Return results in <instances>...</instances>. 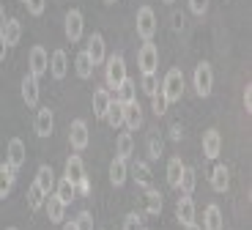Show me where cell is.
Here are the masks:
<instances>
[{"label":"cell","mask_w":252,"mask_h":230,"mask_svg":"<svg viewBox=\"0 0 252 230\" xmlns=\"http://www.w3.org/2000/svg\"><path fill=\"white\" fill-rule=\"evenodd\" d=\"M104 80H107L110 91H115V88L126 80V61H124V55H121V52L104 58Z\"/></svg>","instance_id":"cell-1"},{"label":"cell","mask_w":252,"mask_h":230,"mask_svg":"<svg viewBox=\"0 0 252 230\" xmlns=\"http://www.w3.org/2000/svg\"><path fill=\"white\" fill-rule=\"evenodd\" d=\"M159 91L164 94V99L170 101V104L181 99V94H184V71L181 68H170V71L164 74V82H162Z\"/></svg>","instance_id":"cell-2"},{"label":"cell","mask_w":252,"mask_h":230,"mask_svg":"<svg viewBox=\"0 0 252 230\" xmlns=\"http://www.w3.org/2000/svg\"><path fill=\"white\" fill-rule=\"evenodd\" d=\"M137 36L143 41H154V36H157V14L151 6L137 8Z\"/></svg>","instance_id":"cell-3"},{"label":"cell","mask_w":252,"mask_h":230,"mask_svg":"<svg viewBox=\"0 0 252 230\" xmlns=\"http://www.w3.org/2000/svg\"><path fill=\"white\" fill-rule=\"evenodd\" d=\"M211 88H214V68H211V63L203 61L195 66V91L197 96H211Z\"/></svg>","instance_id":"cell-4"},{"label":"cell","mask_w":252,"mask_h":230,"mask_svg":"<svg viewBox=\"0 0 252 230\" xmlns=\"http://www.w3.org/2000/svg\"><path fill=\"white\" fill-rule=\"evenodd\" d=\"M137 66L143 68V74H151L159 68V47L154 41H143V47L137 52Z\"/></svg>","instance_id":"cell-5"},{"label":"cell","mask_w":252,"mask_h":230,"mask_svg":"<svg viewBox=\"0 0 252 230\" xmlns=\"http://www.w3.org/2000/svg\"><path fill=\"white\" fill-rule=\"evenodd\" d=\"M28 74H33V77H44L47 71H50V55H47V50L44 47H33L31 50V55H28Z\"/></svg>","instance_id":"cell-6"},{"label":"cell","mask_w":252,"mask_h":230,"mask_svg":"<svg viewBox=\"0 0 252 230\" xmlns=\"http://www.w3.org/2000/svg\"><path fill=\"white\" fill-rule=\"evenodd\" d=\"M88 143H91L88 124H85V121H71V126H69V145L74 151H85Z\"/></svg>","instance_id":"cell-7"},{"label":"cell","mask_w":252,"mask_h":230,"mask_svg":"<svg viewBox=\"0 0 252 230\" xmlns=\"http://www.w3.org/2000/svg\"><path fill=\"white\" fill-rule=\"evenodd\" d=\"M25 156H28L25 143H22L19 137H11V140H8V148H6V164L17 173V170L25 164Z\"/></svg>","instance_id":"cell-8"},{"label":"cell","mask_w":252,"mask_h":230,"mask_svg":"<svg viewBox=\"0 0 252 230\" xmlns=\"http://www.w3.org/2000/svg\"><path fill=\"white\" fill-rule=\"evenodd\" d=\"M33 129H36L38 137H50L52 129H55V112H52L50 107H38L36 121H33Z\"/></svg>","instance_id":"cell-9"},{"label":"cell","mask_w":252,"mask_h":230,"mask_svg":"<svg viewBox=\"0 0 252 230\" xmlns=\"http://www.w3.org/2000/svg\"><path fill=\"white\" fill-rule=\"evenodd\" d=\"M222 154V134H220V129H206L203 131V156L206 159H217V156Z\"/></svg>","instance_id":"cell-10"},{"label":"cell","mask_w":252,"mask_h":230,"mask_svg":"<svg viewBox=\"0 0 252 230\" xmlns=\"http://www.w3.org/2000/svg\"><path fill=\"white\" fill-rule=\"evenodd\" d=\"M85 52H88V58L94 61V66L104 63V58H107V44H104V36H101V33H91Z\"/></svg>","instance_id":"cell-11"},{"label":"cell","mask_w":252,"mask_h":230,"mask_svg":"<svg viewBox=\"0 0 252 230\" xmlns=\"http://www.w3.org/2000/svg\"><path fill=\"white\" fill-rule=\"evenodd\" d=\"M82 28H85V19H82V11L71 8V11L66 14V38H69L71 44H77V41L82 38Z\"/></svg>","instance_id":"cell-12"},{"label":"cell","mask_w":252,"mask_h":230,"mask_svg":"<svg viewBox=\"0 0 252 230\" xmlns=\"http://www.w3.org/2000/svg\"><path fill=\"white\" fill-rule=\"evenodd\" d=\"M124 126H126V131L143 129V107L137 104V99L124 104Z\"/></svg>","instance_id":"cell-13"},{"label":"cell","mask_w":252,"mask_h":230,"mask_svg":"<svg viewBox=\"0 0 252 230\" xmlns=\"http://www.w3.org/2000/svg\"><path fill=\"white\" fill-rule=\"evenodd\" d=\"M50 74L55 77V80H63V77L69 74V55L63 50H55L50 55Z\"/></svg>","instance_id":"cell-14"},{"label":"cell","mask_w":252,"mask_h":230,"mask_svg":"<svg viewBox=\"0 0 252 230\" xmlns=\"http://www.w3.org/2000/svg\"><path fill=\"white\" fill-rule=\"evenodd\" d=\"M22 99H25L28 107H38V77L25 74L22 77Z\"/></svg>","instance_id":"cell-15"},{"label":"cell","mask_w":252,"mask_h":230,"mask_svg":"<svg viewBox=\"0 0 252 230\" xmlns=\"http://www.w3.org/2000/svg\"><path fill=\"white\" fill-rule=\"evenodd\" d=\"M200 230H225V217H222L220 205H208L206 214H203V228Z\"/></svg>","instance_id":"cell-16"},{"label":"cell","mask_w":252,"mask_h":230,"mask_svg":"<svg viewBox=\"0 0 252 230\" xmlns=\"http://www.w3.org/2000/svg\"><path fill=\"white\" fill-rule=\"evenodd\" d=\"M176 217L181 225L195 222V203H192V195H181V200L176 203Z\"/></svg>","instance_id":"cell-17"},{"label":"cell","mask_w":252,"mask_h":230,"mask_svg":"<svg viewBox=\"0 0 252 230\" xmlns=\"http://www.w3.org/2000/svg\"><path fill=\"white\" fill-rule=\"evenodd\" d=\"M0 33H3V38H6V47H17L19 38H22V22L19 19H6V25L0 28Z\"/></svg>","instance_id":"cell-18"},{"label":"cell","mask_w":252,"mask_h":230,"mask_svg":"<svg viewBox=\"0 0 252 230\" xmlns=\"http://www.w3.org/2000/svg\"><path fill=\"white\" fill-rule=\"evenodd\" d=\"M110 101H113V96H110L107 88H96V91H94V115H96L99 121H104Z\"/></svg>","instance_id":"cell-19"},{"label":"cell","mask_w":252,"mask_h":230,"mask_svg":"<svg viewBox=\"0 0 252 230\" xmlns=\"http://www.w3.org/2000/svg\"><path fill=\"white\" fill-rule=\"evenodd\" d=\"M44 208H47V217H50V222H63V217H66V205L61 203V197L58 195H47L44 200Z\"/></svg>","instance_id":"cell-20"},{"label":"cell","mask_w":252,"mask_h":230,"mask_svg":"<svg viewBox=\"0 0 252 230\" xmlns=\"http://www.w3.org/2000/svg\"><path fill=\"white\" fill-rule=\"evenodd\" d=\"M63 178H69L71 184H77V181L85 178V164H82L80 156H69V159H66V170H63Z\"/></svg>","instance_id":"cell-21"},{"label":"cell","mask_w":252,"mask_h":230,"mask_svg":"<svg viewBox=\"0 0 252 230\" xmlns=\"http://www.w3.org/2000/svg\"><path fill=\"white\" fill-rule=\"evenodd\" d=\"M36 184L41 187V192L44 195H52V189H55V173H52V167L50 164H41V167L36 170Z\"/></svg>","instance_id":"cell-22"},{"label":"cell","mask_w":252,"mask_h":230,"mask_svg":"<svg viewBox=\"0 0 252 230\" xmlns=\"http://www.w3.org/2000/svg\"><path fill=\"white\" fill-rule=\"evenodd\" d=\"M113 99H118L121 104H129V101H134V99H137V82L126 77V80L121 82L118 88H115V96H113Z\"/></svg>","instance_id":"cell-23"},{"label":"cell","mask_w":252,"mask_h":230,"mask_svg":"<svg viewBox=\"0 0 252 230\" xmlns=\"http://www.w3.org/2000/svg\"><path fill=\"white\" fill-rule=\"evenodd\" d=\"M126 175H129V170H126V159H118V156H115L113 162H110V184H113V187H124Z\"/></svg>","instance_id":"cell-24"},{"label":"cell","mask_w":252,"mask_h":230,"mask_svg":"<svg viewBox=\"0 0 252 230\" xmlns=\"http://www.w3.org/2000/svg\"><path fill=\"white\" fill-rule=\"evenodd\" d=\"M132 151H134L132 131H121L118 140H115V156H118V159H129V156H132Z\"/></svg>","instance_id":"cell-25"},{"label":"cell","mask_w":252,"mask_h":230,"mask_svg":"<svg viewBox=\"0 0 252 230\" xmlns=\"http://www.w3.org/2000/svg\"><path fill=\"white\" fill-rule=\"evenodd\" d=\"M162 205H164V197L159 189H154V187L145 189V211L151 217H157V214H162Z\"/></svg>","instance_id":"cell-26"},{"label":"cell","mask_w":252,"mask_h":230,"mask_svg":"<svg viewBox=\"0 0 252 230\" xmlns=\"http://www.w3.org/2000/svg\"><path fill=\"white\" fill-rule=\"evenodd\" d=\"M211 187H214V192H227V187H230V170L225 164H217L214 167V173H211Z\"/></svg>","instance_id":"cell-27"},{"label":"cell","mask_w":252,"mask_h":230,"mask_svg":"<svg viewBox=\"0 0 252 230\" xmlns=\"http://www.w3.org/2000/svg\"><path fill=\"white\" fill-rule=\"evenodd\" d=\"M74 71H77L80 80H91V77H94V61L88 58V52H85V50L74 58Z\"/></svg>","instance_id":"cell-28"},{"label":"cell","mask_w":252,"mask_h":230,"mask_svg":"<svg viewBox=\"0 0 252 230\" xmlns=\"http://www.w3.org/2000/svg\"><path fill=\"white\" fill-rule=\"evenodd\" d=\"M187 164L181 162V156H170V162H167V184L173 189H178V181H181V173Z\"/></svg>","instance_id":"cell-29"},{"label":"cell","mask_w":252,"mask_h":230,"mask_svg":"<svg viewBox=\"0 0 252 230\" xmlns=\"http://www.w3.org/2000/svg\"><path fill=\"white\" fill-rule=\"evenodd\" d=\"M55 195L61 197V203H63V205H69L71 200H74V195H77V187L71 184L69 178H61V181L55 184Z\"/></svg>","instance_id":"cell-30"},{"label":"cell","mask_w":252,"mask_h":230,"mask_svg":"<svg viewBox=\"0 0 252 230\" xmlns=\"http://www.w3.org/2000/svg\"><path fill=\"white\" fill-rule=\"evenodd\" d=\"M104 121H107L113 129H118V126H124V104H121L118 99H113L110 101V107H107V115H104Z\"/></svg>","instance_id":"cell-31"},{"label":"cell","mask_w":252,"mask_h":230,"mask_svg":"<svg viewBox=\"0 0 252 230\" xmlns=\"http://www.w3.org/2000/svg\"><path fill=\"white\" fill-rule=\"evenodd\" d=\"M14 175H17V173H14L6 162L0 164V197H6V195L14 189Z\"/></svg>","instance_id":"cell-32"},{"label":"cell","mask_w":252,"mask_h":230,"mask_svg":"<svg viewBox=\"0 0 252 230\" xmlns=\"http://www.w3.org/2000/svg\"><path fill=\"white\" fill-rule=\"evenodd\" d=\"M132 175H134V181H137V187H143V189H148L151 187V167L145 162H137L132 167Z\"/></svg>","instance_id":"cell-33"},{"label":"cell","mask_w":252,"mask_h":230,"mask_svg":"<svg viewBox=\"0 0 252 230\" xmlns=\"http://www.w3.org/2000/svg\"><path fill=\"white\" fill-rule=\"evenodd\" d=\"M195 187H197V175H195V170H192V167H184L181 181H178V189H181L184 195H192V192H195Z\"/></svg>","instance_id":"cell-34"},{"label":"cell","mask_w":252,"mask_h":230,"mask_svg":"<svg viewBox=\"0 0 252 230\" xmlns=\"http://www.w3.org/2000/svg\"><path fill=\"white\" fill-rule=\"evenodd\" d=\"M44 200H47V195L41 192V187H38L36 181H33L31 189H28V205H31V211H38V208L44 205Z\"/></svg>","instance_id":"cell-35"},{"label":"cell","mask_w":252,"mask_h":230,"mask_svg":"<svg viewBox=\"0 0 252 230\" xmlns=\"http://www.w3.org/2000/svg\"><path fill=\"white\" fill-rule=\"evenodd\" d=\"M140 91H143L145 96H154L159 91V80H157V74H143V80H140Z\"/></svg>","instance_id":"cell-36"},{"label":"cell","mask_w":252,"mask_h":230,"mask_svg":"<svg viewBox=\"0 0 252 230\" xmlns=\"http://www.w3.org/2000/svg\"><path fill=\"white\" fill-rule=\"evenodd\" d=\"M167 107H170V101L164 99V94H162V91H157V94L151 96V110L157 112V118H162L164 112H167Z\"/></svg>","instance_id":"cell-37"},{"label":"cell","mask_w":252,"mask_h":230,"mask_svg":"<svg viewBox=\"0 0 252 230\" xmlns=\"http://www.w3.org/2000/svg\"><path fill=\"white\" fill-rule=\"evenodd\" d=\"M74 228L77 230H94V214L91 211H80L74 219Z\"/></svg>","instance_id":"cell-38"},{"label":"cell","mask_w":252,"mask_h":230,"mask_svg":"<svg viewBox=\"0 0 252 230\" xmlns=\"http://www.w3.org/2000/svg\"><path fill=\"white\" fill-rule=\"evenodd\" d=\"M124 230H143V217L140 214H126V219H124Z\"/></svg>","instance_id":"cell-39"},{"label":"cell","mask_w":252,"mask_h":230,"mask_svg":"<svg viewBox=\"0 0 252 230\" xmlns=\"http://www.w3.org/2000/svg\"><path fill=\"white\" fill-rule=\"evenodd\" d=\"M162 151H164L162 140H159V137L154 134L151 140H148V156H151V159H159V156H162Z\"/></svg>","instance_id":"cell-40"},{"label":"cell","mask_w":252,"mask_h":230,"mask_svg":"<svg viewBox=\"0 0 252 230\" xmlns=\"http://www.w3.org/2000/svg\"><path fill=\"white\" fill-rule=\"evenodd\" d=\"M25 6H28V14H33V17H41L47 8V0H25Z\"/></svg>","instance_id":"cell-41"},{"label":"cell","mask_w":252,"mask_h":230,"mask_svg":"<svg viewBox=\"0 0 252 230\" xmlns=\"http://www.w3.org/2000/svg\"><path fill=\"white\" fill-rule=\"evenodd\" d=\"M189 11L197 14V17H203V14L208 11V0H189Z\"/></svg>","instance_id":"cell-42"},{"label":"cell","mask_w":252,"mask_h":230,"mask_svg":"<svg viewBox=\"0 0 252 230\" xmlns=\"http://www.w3.org/2000/svg\"><path fill=\"white\" fill-rule=\"evenodd\" d=\"M74 187H77V192H80V195H91V181H88V175H85L82 181H77Z\"/></svg>","instance_id":"cell-43"},{"label":"cell","mask_w":252,"mask_h":230,"mask_svg":"<svg viewBox=\"0 0 252 230\" xmlns=\"http://www.w3.org/2000/svg\"><path fill=\"white\" fill-rule=\"evenodd\" d=\"M244 107H247V112H252V85L244 88Z\"/></svg>","instance_id":"cell-44"},{"label":"cell","mask_w":252,"mask_h":230,"mask_svg":"<svg viewBox=\"0 0 252 230\" xmlns=\"http://www.w3.org/2000/svg\"><path fill=\"white\" fill-rule=\"evenodd\" d=\"M181 137H184V129H181L178 124H173V126H170V140H176V143H178Z\"/></svg>","instance_id":"cell-45"},{"label":"cell","mask_w":252,"mask_h":230,"mask_svg":"<svg viewBox=\"0 0 252 230\" xmlns=\"http://www.w3.org/2000/svg\"><path fill=\"white\" fill-rule=\"evenodd\" d=\"M6 38H3V33H0V63H3V58H6Z\"/></svg>","instance_id":"cell-46"},{"label":"cell","mask_w":252,"mask_h":230,"mask_svg":"<svg viewBox=\"0 0 252 230\" xmlns=\"http://www.w3.org/2000/svg\"><path fill=\"white\" fill-rule=\"evenodd\" d=\"M173 25H176V31H181V28H184V17H181V14L173 17Z\"/></svg>","instance_id":"cell-47"},{"label":"cell","mask_w":252,"mask_h":230,"mask_svg":"<svg viewBox=\"0 0 252 230\" xmlns=\"http://www.w3.org/2000/svg\"><path fill=\"white\" fill-rule=\"evenodd\" d=\"M184 230H200V228H197L195 222H189V225H184Z\"/></svg>","instance_id":"cell-48"},{"label":"cell","mask_w":252,"mask_h":230,"mask_svg":"<svg viewBox=\"0 0 252 230\" xmlns=\"http://www.w3.org/2000/svg\"><path fill=\"white\" fill-rule=\"evenodd\" d=\"M6 25V14H3V8H0V28Z\"/></svg>","instance_id":"cell-49"},{"label":"cell","mask_w":252,"mask_h":230,"mask_svg":"<svg viewBox=\"0 0 252 230\" xmlns=\"http://www.w3.org/2000/svg\"><path fill=\"white\" fill-rule=\"evenodd\" d=\"M63 230H77V228H74V222H66V225H63Z\"/></svg>","instance_id":"cell-50"},{"label":"cell","mask_w":252,"mask_h":230,"mask_svg":"<svg viewBox=\"0 0 252 230\" xmlns=\"http://www.w3.org/2000/svg\"><path fill=\"white\" fill-rule=\"evenodd\" d=\"M162 3H176V0H162Z\"/></svg>","instance_id":"cell-51"},{"label":"cell","mask_w":252,"mask_h":230,"mask_svg":"<svg viewBox=\"0 0 252 230\" xmlns=\"http://www.w3.org/2000/svg\"><path fill=\"white\" fill-rule=\"evenodd\" d=\"M104 3H110V6H113V3H115V0H104Z\"/></svg>","instance_id":"cell-52"},{"label":"cell","mask_w":252,"mask_h":230,"mask_svg":"<svg viewBox=\"0 0 252 230\" xmlns=\"http://www.w3.org/2000/svg\"><path fill=\"white\" fill-rule=\"evenodd\" d=\"M8 230H17V228H8Z\"/></svg>","instance_id":"cell-53"},{"label":"cell","mask_w":252,"mask_h":230,"mask_svg":"<svg viewBox=\"0 0 252 230\" xmlns=\"http://www.w3.org/2000/svg\"><path fill=\"white\" fill-rule=\"evenodd\" d=\"M22 3H25V0H22Z\"/></svg>","instance_id":"cell-54"},{"label":"cell","mask_w":252,"mask_h":230,"mask_svg":"<svg viewBox=\"0 0 252 230\" xmlns=\"http://www.w3.org/2000/svg\"><path fill=\"white\" fill-rule=\"evenodd\" d=\"M143 230H145V228H143Z\"/></svg>","instance_id":"cell-55"}]
</instances>
